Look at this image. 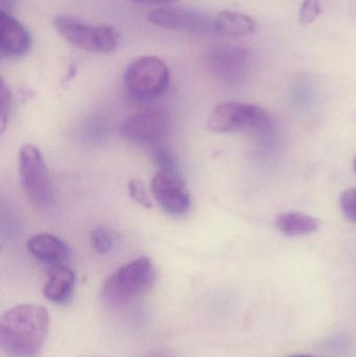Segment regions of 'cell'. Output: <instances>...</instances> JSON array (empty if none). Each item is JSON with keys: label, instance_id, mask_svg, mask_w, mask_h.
Here are the masks:
<instances>
[{"label": "cell", "instance_id": "cell-9", "mask_svg": "<svg viewBox=\"0 0 356 357\" xmlns=\"http://www.w3.org/2000/svg\"><path fill=\"white\" fill-rule=\"evenodd\" d=\"M206 63L209 71L217 79L226 83H238L248 73L250 54L242 46H215L209 50Z\"/></svg>", "mask_w": 356, "mask_h": 357}, {"label": "cell", "instance_id": "cell-25", "mask_svg": "<svg viewBox=\"0 0 356 357\" xmlns=\"http://www.w3.org/2000/svg\"><path fill=\"white\" fill-rule=\"evenodd\" d=\"M290 357H314V356H293Z\"/></svg>", "mask_w": 356, "mask_h": 357}, {"label": "cell", "instance_id": "cell-6", "mask_svg": "<svg viewBox=\"0 0 356 357\" xmlns=\"http://www.w3.org/2000/svg\"><path fill=\"white\" fill-rule=\"evenodd\" d=\"M18 173L21 186L31 202L48 205L52 199L49 171L41 151L33 144L21 146L18 154Z\"/></svg>", "mask_w": 356, "mask_h": 357}, {"label": "cell", "instance_id": "cell-13", "mask_svg": "<svg viewBox=\"0 0 356 357\" xmlns=\"http://www.w3.org/2000/svg\"><path fill=\"white\" fill-rule=\"evenodd\" d=\"M75 289V274L70 268L60 264L52 266L43 287L46 299L59 305L68 304Z\"/></svg>", "mask_w": 356, "mask_h": 357}, {"label": "cell", "instance_id": "cell-5", "mask_svg": "<svg viewBox=\"0 0 356 357\" xmlns=\"http://www.w3.org/2000/svg\"><path fill=\"white\" fill-rule=\"evenodd\" d=\"M270 115L261 107L240 102H222L211 111L208 129L215 133L255 131L270 125Z\"/></svg>", "mask_w": 356, "mask_h": 357}, {"label": "cell", "instance_id": "cell-21", "mask_svg": "<svg viewBox=\"0 0 356 357\" xmlns=\"http://www.w3.org/2000/svg\"><path fill=\"white\" fill-rule=\"evenodd\" d=\"M0 94H1V98H0V128H1V134H3L6 131V125H8L10 109H12V96H10V90L6 87L3 79L1 81Z\"/></svg>", "mask_w": 356, "mask_h": 357}, {"label": "cell", "instance_id": "cell-24", "mask_svg": "<svg viewBox=\"0 0 356 357\" xmlns=\"http://www.w3.org/2000/svg\"><path fill=\"white\" fill-rule=\"evenodd\" d=\"M353 169H355V172L356 173V157L355 158V161H353Z\"/></svg>", "mask_w": 356, "mask_h": 357}, {"label": "cell", "instance_id": "cell-19", "mask_svg": "<svg viewBox=\"0 0 356 357\" xmlns=\"http://www.w3.org/2000/svg\"><path fill=\"white\" fill-rule=\"evenodd\" d=\"M127 188H129L130 197L133 201H135L138 205L146 208V209H152V201H150V195H148V191H146V187H144L141 181L133 178V180L130 181Z\"/></svg>", "mask_w": 356, "mask_h": 357}, {"label": "cell", "instance_id": "cell-16", "mask_svg": "<svg viewBox=\"0 0 356 357\" xmlns=\"http://www.w3.org/2000/svg\"><path fill=\"white\" fill-rule=\"evenodd\" d=\"M89 239L92 248L100 255L111 253L116 245V235L106 227L98 226L92 229Z\"/></svg>", "mask_w": 356, "mask_h": 357}, {"label": "cell", "instance_id": "cell-23", "mask_svg": "<svg viewBox=\"0 0 356 357\" xmlns=\"http://www.w3.org/2000/svg\"><path fill=\"white\" fill-rule=\"evenodd\" d=\"M15 3L16 0H1V10L2 12L10 13L14 10Z\"/></svg>", "mask_w": 356, "mask_h": 357}, {"label": "cell", "instance_id": "cell-1", "mask_svg": "<svg viewBox=\"0 0 356 357\" xmlns=\"http://www.w3.org/2000/svg\"><path fill=\"white\" fill-rule=\"evenodd\" d=\"M49 331V314L39 304H21L2 316L0 346L8 357H37Z\"/></svg>", "mask_w": 356, "mask_h": 357}, {"label": "cell", "instance_id": "cell-3", "mask_svg": "<svg viewBox=\"0 0 356 357\" xmlns=\"http://www.w3.org/2000/svg\"><path fill=\"white\" fill-rule=\"evenodd\" d=\"M171 81L169 67L158 56H144L132 62L125 73L127 93L138 102H150L165 93Z\"/></svg>", "mask_w": 356, "mask_h": 357}, {"label": "cell", "instance_id": "cell-22", "mask_svg": "<svg viewBox=\"0 0 356 357\" xmlns=\"http://www.w3.org/2000/svg\"><path fill=\"white\" fill-rule=\"evenodd\" d=\"M132 1L144 4H154V6H162V4L173 3V2L178 1V0H132Z\"/></svg>", "mask_w": 356, "mask_h": 357}, {"label": "cell", "instance_id": "cell-26", "mask_svg": "<svg viewBox=\"0 0 356 357\" xmlns=\"http://www.w3.org/2000/svg\"><path fill=\"white\" fill-rule=\"evenodd\" d=\"M95 357H107V356H95Z\"/></svg>", "mask_w": 356, "mask_h": 357}, {"label": "cell", "instance_id": "cell-14", "mask_svg": "<svg viewBox=\"0 0 356 357\" xmlns=\"http://www.w3.org/2000/svg\"><path fill=\"white\" fill-rule=\"evenodd\" d=\"M256 22L242 13L224 10L215 19V33L221 37L240 38L252 35Z\"/></svg>", "mask_w": 356, "mask_h": 357}, {"label": "cell", "instance_id": "cell-10", "mask_svg": "<svg viewBox=\"0 0 356 357\" xmlns=\"http://www.w3.org/2000/svg\"><path fill=\"white\" fill-rule=\"evenodd\" d=\"M150 189L153 197L167 213L182 215L190 209L192 197L179 174L158 172L152 178Z\"/></svg>", "mask_w": 356, "mask_h": 357}, {"label": "cell", "instance_id": "cell-17", "mask_svg": "<svg viewBox=\"0 0 356 357\" xmlns=\"http://www.w3.org/2000/svg\"><path fill=\"white\" fill-rule=\"evenodd\" d=\"M153 159H154L155 165L158 167L159 172H164V173H178V163L176 161L175 156L169 149L164 146H155L153 151Z\"/></svg>", "mask_w": 356, "mask_h": 357}, {"label": "cell", "instance_id": "cell-11", "mask_svg": "<svg viewBox=\"0 0 356 357\" xmlns=\"http://www.w3.org/2000/svg\"><path fill=\"white\" fill-rule=\"evenodd\" d=\"M33 45L26 27L10 13L0 12V54L2 58L17 59L25 56Z\"/></svg>", "mask_w": 356, "mask_h": 357}, {"label": "cell", "instance_id": "cell-8", "mask_svg": "<svg viewBox=\"0 0 356 357\" xmlns=\"http://www.w3.org/2000/svg\"><path fill=\"white\" fill-rule=\"evenodd\" d=\"M167 133V117L159 109H144L127 116L121 126V134L136 146H157Z\"/></svg>", "mask_w": 356, "mask_h": 357}, {"label": "cell", "instance_id": "cell-20", "mask_svg": "<svg viewBox=\"0 0 356 357\" xmlns=\"http://www.w3.org/2000/svg\"><path fill=\"white\" fill-rule=\"evenodd\" d=\"M341 211L345 218L356 224V189L344 191L340 197Z\"/></svg>", "mask_w": 356, "mask_h": 357}, {"label": "cell", "instance_id": "cell-12", "mask_svg": "<svg viewBox=\"0 0 356 357\" xmlns=\"http://www.w3.org/2000/svg\"><path fill=\"white\" fill-rule=\"evenodd\" d=\"M26 249L38 261L52 268L64 264L70 256L68 245L56 235L48 233L31 236L27 241Z\"/></svg>", "mask_w": 356, "mask_h": 357}, {"label": "cell", "instance_id": "cell-7", "mask_svg": "<svg viewBox=\"0 0 356 357\" xmlns=\"http://www.w3.org/2000/svg\"><path fill=\"white\" fill-rule=\"evenodd\" d=\"M148 20L161 29L199 37L211 35L215 31V19L206 13L192 8L176 6L155 8L148 12Z\"/></svg>", "mask_w": 356, "mask_h": 357}, {"label": "cell", "instance_id": "cell-15", "mask_svg": "<svg viewBox=\"0 0 356 357\" xmlns=\"http://www.w3.org/2000/svg\"><path fill=\"white\" fill-rule=\"evenodd\" d=\"M319 220L302 212L288 211L278 214L275 226L286 236H304L319 229Z\"/></svg>", "mask_w": 356, "mask_h": 357}, {"label": "cell", "instance_id": "cell-18", "mask_svg": "<svg viewBox=\"0 0 356 357\" xmlns=\"http://www.w3.org/2000/svg\"><path fill=\"white\" fill-rule=\"evenodd\" d=\"M321 14L320 0H303L299 8L298 20L302 26L311 24Z\"/></svg>", "mask_w": 356, "mask_h": 357}, {"label": "cell", "instance_id": "cell-4", "mask_svg": "<svg viewBox=\"0 0 356 357\" xmlns=\"http://www.w3.org/2000/svg\"><path fill=\"white\" fill-rule=\"evenodd\" d=\"M54 26L68 43L86 52L109 54L118 45V33L111 25H92L61 15L54 19Z\"/></svg>", "mask_w": 356, "mask_h": 357}, {"label": "cell", "instance_id": "cell-2", "mask_svg": "<svg viewBox=\"0 0 356 357\" xmlns=\"http://www.w3.org/2000/svg\"><path fill=\"white\" fill-rule=\"evenodd\" d=\"M156 279L152 260L142 256L121 266L108 277L102 285V301L111 308L125 307L148 294Z\"/></svg>", "mask_w": 356, "mask_h": 357}]
</instances>
